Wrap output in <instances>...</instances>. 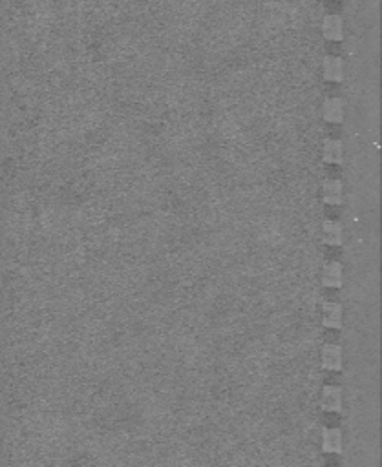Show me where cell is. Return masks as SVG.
Wrapping results in <instances>:
<instances>
[{
  "mask_svg": "<svg viewBox=\"0 0 382 467\" xmlns=\"http://www.w3.org/2000/svg\"><path fill=\"white\" fill-rule=\"evenodd\" d=\"M320 406L324 410L330 413H340L342 410V389L337 385H328L322 389Z\"/></svg>",
  "mask_w": 382,
  "mask_h": 467,
  "instance_id": "6da1fadb",
  "label": "cell"
},
{
  "mask_svg": "<svg viewBox=\"0 0 382 467\" xmlns=\"http://www.w3.org/2000/svg\"><path fill=\"white\" fill-rule=\"evenodd\" d=\"M322 367L328 371H340L342 369V349L335 343H330L322 349Z\"/></svg>",
  "mask_w": 382,
  "mask_h": 467,
  "instance_id": "7a4b0ae2",
  "label": "cell"
},
{
  "mask_svg": "<svg viewBox=\"0 0 382 467\" xmlns=\"http://www.w3.org/2000/svg\"><path fill=\"white\" fill-rule=\"evenodd\" d=\"M322 281H324L325 287L338 288L342 287L344 281V271L342 265L338 261H331L324 266V272H322Z\"/></svg>",
  "mask_w": 382,
  "mask_h": 467,
  "instance_id": "3957f363",
  "label": "cell"
},
{
  "mask_svg": "<svg viewBox=\"0 0 382 467\" xmlns=\"http://www.w3.org/2000/svg\"><path fill=\"white\" fill-rule=\"evenodd\" d=\"M342 431L337 427L324 429V437H322V449L325 453H342Z\"/></svg>",
  "mask_w": 382,
  "mask_h": 467,
  "instance_id": "277c9868",
  "label": "cell"
},
{
  "mask_svg": "<svg viewBox=\"0 0 382 467\" xmlns=\"http://www.w3.org/2000/svg\"><path fill=\"white\" fill-rule=\"evenodd\" d=\"M324 314H322V324L328 329H340L342 327V307L338 303L330 302L324 305Z\"/></svg>",
  "mask_w": 382,
  "mask_h": 467,
  "instance_id": "5b68a950",
  "label": "cell"
},
{
  "mask_svg": "<svg viewBox=\"0 0 382 467\" xmlns=\"http://www.w3.org/2000/svg\"><path fill=\"white\" fill-rule=\"evenodd\" d=\"M322 240H324L325 244H331V247H340L344 241V234H342V225L338 223V221H325L322 225Z\"/></svg>",
  "mask_w": 382,
  "mask_h": 467,
  "instance_id": "8992f818",
  "label": "cell"
},
{
  "mask_svg": "<svg viewBox=\"0 0 382 467\" xmlns=\"http://www.w3.org/2000/svg\"><path fill=\"white\" fill-rule=\"evenodd\" d=\"M342 183L338 179L325 181L324 187H322V199L328 205H340L342 203Z\"/></svg>",
  "mask_w": 382,
  "mask_h": 467,
  "instance_id": "52a82bcc",
  "label": "cell"
},
{
  "mask_svg": "<svg viewBox=\"0 0 382 467\" xmlns=\"http://www.w3.org/2000/svg\"><path fill=\"white\" fill-rule=\"evenodd\" d=\"M322 158L325 162H333V165H340L344 159V146L338 139H325L324 150H322Z\"/></svg>",
  "mask_w": 382,
  "mask_h": 467,
  "instance_id": "ba28073f",
  "label": "cell"
},
{
  "mask_svg": "<svg viewBox=\"0 0 382 467\" xmlns=\"http://www.w3.org/2000/svg\"><path fill=\"white\" fill-rule=\"evenodd\" d=\"M322 114H324V119L328 122H333V124H338V122L344 121V102L340 99H328L322 108Z\"/></svg>",
  "mask_w": 382,
  "mask_h": 467,
  "instance_id": "9c48e42d",
  "label": "cell"
},
{
  "mask_svg": "<svg viewBox=\"0 0 382 467\" xmlns=\"http://www.w3.org/2000/svg\"><path fill=\"white\" fill-rule=\"evenodd\" d=\"M324 75H325V79H328V81H335V83H337V81H342V77H344L342 61H340V59H337V57L325 59Z\"/></svg>",
  "mask_w": 382,
  "mask_h": 467,
  "instance_id": "30bf717a",
  "label": "cell"
}]
</instances>
